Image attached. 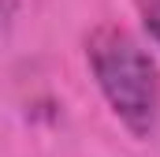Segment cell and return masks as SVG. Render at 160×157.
Returning a JSON list of instances; mask_svg holds the SVG:
<instances>
[{
	"instance_id": "obj_1",
	"label": "cell",
	"mask_w": 160,
	"mask_h": 157,
	"mask_svg": "<svg viewBox=\"0 0 160 157\" xmlns=\"http://www.w3.org/2000/svg\"><path fill=\"white\" fill-rule=\"evenodd\" d=\"M86 60L116 120L130 135L149 138L160 120V71L142 41L104 23L86 38Z\"/></svg>"
},
{
	"instance_id": "obj_2",
	"label": "cell",
	"mask_w": 160,
	"mask_h": 157,
	"mask_svg": "<svg viewBox=\"0 0 160 157\" xmlns=\"http://www.w3.org/2000/svg\"><path fill=\"white\" fill-rule=\"evenodd\" d=\"M138 19H142L145 34L160 45V0H138Z\"/></svg>"
}]
</instances>
